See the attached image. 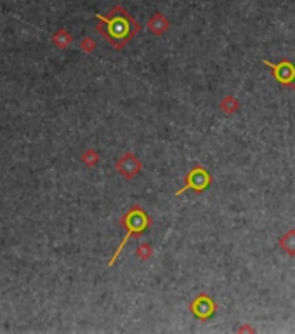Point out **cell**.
<instances>
[{
    "label": "cell",
    "instance_id": "obj_4",
    "mask_svg": "<svg viewBox=\"0 0 295 334\" xmlns=\"http://www.w3.org/2000/svg\"><path fill=\"white\" fill-rule=\"evenodd\" d=\"M262 63L273 70L271 73L276 82H280V84L285 85V87L295 89V66L290 63V61L285 59V61H280V64H273L264 59Z\"/></svg>",
    "mask_w": 295,
    "mask_h": 334
},
{
    "label": "cell",
    "instance_id": "obj_12",
    "mask_svg": "<svg viewBox=\"0 0 295 334\" xmlns=\"http://www.w3.org/2000/svg\"><path fill=\"white\" fill-rule=\"evenodd\" d=\"M82 47H84L85 51H92V49L96 47V44H94V40H91V38H87V40H84V42H82Z\"/></svg>",
    "mask_w": 295,
    "mask_h": 334
},
{
    "label": "cell",
    "instance_id": "obj_6",
    "mask_svg": "<svg viewBox=\"0 0 295 334\" xmlns=\"http://www.w3.org/2000/svg\"><path fill=\"white\" fill-rule=\"evenodd\" d=\"M215 310H217V305H215V301L212 300L208 294H198V296L193 300L191 303V312L195 317H198L200 321H207V319H210L212 315L215 314Z\"/></svg>",
    "mask_w": 295,
    "mask_h": 334
},
{
    "label": "cell",
    "instance_id": "obj_7",
    "mask_svg": "<svg viewBox=\"0 0 295 334\" xmlns=\"http://www.w3.org/2000/svg\"><path fill=\"white\" fill-rule=\"evenodd\" d=\"M146 26H148V30H149V33H153L154 37H161V35L167 33V30L170 28V21H168L161 12H156L149 17Z\"/></svg>",
    "mask_w": 295,
    "mask_h": 334
},
{
    "label": "cell",
    "instance_id": "obj_11",
    "mask_svg": "<svg viewBox=\"0 0 295 334\" xmlns=\"http://www.w3.org/2000/svg\"><path fill=\"white\" fill-rule=\"evenodd\" d=\"M84 160L89 164V166H94V164L99 160V155H98V153H96V152H92V150H91V152L84 153Z\"/></svg>",
    "mask_w": 295,
    "mask_h": 334
},
{
    "label": "cell",
    "instance_id": "obj_3",
    "mask_svg": "<svg viewBox=\"0 0 295 334\" xmlns=\"http://www.w3.org/2000/svg\"><path fill=\"white\" fill-rule=\"evenodd\" d=\"M184 183L186 185L182 186L181 190H177L175 195H181L182 192H188V190H193V192H203V190H207L208 186H210L212 176L208 174L207 169L203 166H195L188 174H186Z\"/></svg>",
    "mask_w": 295,
    "mask_h": 334
},
{
    "label": "cell",
    "instance_id": "obj_8",
    "mask_svg": "<svg viewBox=\"0 0 295 334\" xmlns=\"http://www.w3.org/2000/svg\"><path fill=\"white\" fill-rule=\"evenodd\" d=\"M280 247L290 256H295V228H290L280 237Z\"/></svg>",
    "mask_w": 295,
    "mask_h": 334
},
{
    "label": "cell",
    "instance_id": "obj_9",
    "mask_svg": "<svg viewBox=\"0 0 295 334\" xmlns=\"http://www.w3.org/2000/svg\"><path fill=\"white\" fill-rule=\"evenodd\" d=\"M219 108H221V111H224L226 115H235L240 110V101L235 96H224L221 99V103H219Z\"/></svg>",
    "mask_w": 295,
    "mask_h": 334
},
{
    "label": "cell",
    "instance_id": "obj_2",
    "mask_svg": "<svg viewBox=\"0 0 295 334\" xmlns=\"http://www.w3.org/2000/svg\"><path fill=\"white\" fill-rule=\"evenodd\" d=\"M124 226L127 228V233H125V237H124V240L120 242V246H118V249H117V253L113 254V258L110 260V267H113V263L115 261L118 260V256H120V253H122V249L125 247V244L129 242V240L132 239L134 235H141V233H145L148 228H149V225H151V220H149V216L146 214V211L143 209V207H139V206H134V207H131V209L127 211V214L124 216Z\"/></svg>",
    "mask_w": 295,
    "mask_h": 334
},
{
    "label": "cell",
    "instance_id": "obj_10",
    "mask_svg": "<svg viewBox=\"0 0 295 334\" xmlns=\"http://www.w3.org/2000/svg\"><path fill=\"white\" fill-rule=\"evenodd\" d=\"M153 253L154 251L149 244H139V246L136 247V256H138L141 261H148L151 256H153Z\"/></svg>",
    "mask_w": 295,
    "mask_h": 334
},
{
    "label": "cell",
    "instance_id": "obj_1",
    "mask_svg": "<svg viewBox=\"0 0 295 334\" xmlns=\"http://www.w3.org/2000/svg\"><path fill=\"white\" fill-rule=\"evenodd\" d=\"M99 21L98 30L104 35L111 47L122 49L127 42L132 40V37H136V33L139 31V24L136 19H132V16L124 9V7L117 5L111 10L108 16H96Z\"/></svg>",
    "mask_w": 295,
    "mask_h": 334
},
{
    "label": "cell",
    "instance_id": "obj_5",
    "mask_svg": "<svg viewBox=\"0 0 295 334\" xmlns=\"http://www.w3.org/2000/svg\"><path fill=\"white\" fill-rule=\"evenodd\" d=\"M143 162L134 155L132 152H127L120 157V160L117 162V171L120 172L122 178L125 179H134L136 176L141 172Z\"/></svg>",
    "mask_w": 295,
    "mask_h": 334
}]
</instances>
